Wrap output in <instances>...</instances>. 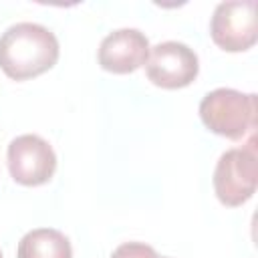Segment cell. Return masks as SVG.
<instances>
[{
	"label": "cell",
	"instance_id": "5",
	"mask_svg": "<svg viewBox=\"0 0 258 258\" xmlns=\"http://www.w3.org/2000/svg\"><path fill=\"white\" fill-rule=\"evenodd\" d=\"M147 79L161 89H183L200 73V60L194 48L177 40H165L149 48L145 62Z\"/></svg>",
	"mask_w": 258,
	"mask_h": 258
},
{
	"label": "cell",
	"instance_id": "1",
	"mask_svg": "<svg viewBox=\"0 0 258 258\" xmlns=\"http://www.w3.org/2000/svg\"><path fill=\"white\" fill-rule=\"evenodd\" d=\"M58 60V40L36 22H16L0 36V69L14 81H28L50 71Z\"/></svg>",
	"mask_w": 258,
	"mask_h": 258
},
{
	"label": "cell",
	"instance_id": "6",
	"mask_svg": "<svg viewBox=\"0 0 258 258\" xmlns=\"http://www.w3.org/2000/svg\"><path fill=\"white\" fill-rule=\"evenodd\" d=\"M56 169L54 149L46 139L34 133L18 135L8 145V171L20 185H42L50 181Z\"/></svg>",
	"mask_w": 258,
	"mask_h": 258
},
{
	"label": "cell",
	"instance_id": "8",
	"mask_svg": "<svg viewBox=\"0 0 258 258\" xmlns=\"http://www.w3.org/2000/svg\"><path fill=\"white\" fill-rule=\"evenodd\" d=\"M16 258H73V248L62 232L36 228L20 238Z\"/></svg>",
	"mask_w": 258,
	"mask_h": 258
},
{
	"label": "cell",
	"instance_id": "3",
	"mask_svg": "<svg viewBox=\"0 0 258 258\" xmlns=\"http://www.w3.org/2000/svg\"><path fill=\"white\" fill-rule=\"evenodd\" d=\"M258 183V161L254 139L246 147H234L220 155L214 169V191L216 198L228 206L236 208L246 204Z\"/></svg>",
	"mask_w": 258,
	"mask_h": 258
},
{
	"label": "cell",
	"instance_id": "7",
	"mask_svg": "<svg viewBox=\"0 0 258 258\" xmlns=\"http://www.w3.org/2000/svg\"><path fill=\"white\" fill-rule=\"evenodd\" d=\"M149 40L137 28H119L109 32L99 46L97 58L103 71L129 75L141 69L149 56Z\"/></svg>",
	"mask_w": 258,
	"mask_h": 258
},
{
	"label": "cell",
	"instance_id": "9",
	"mask_svg": "<svg viewBox=\"0 0 258 258\" xmlns=\"http://www.w3.org/2000/svg\"><path fill=\"white\" fill-rule=\"evenodd\" d=\"M111 258H159L157 252L143 242H125L117 246Z\"/></svg>",
	"mask_w": 258,
	"mask_h": 258
},
{
	"label": "cell",
	"instance_id": "4",
	"mask_svg": "<svg viewBox=\"0 0 258 258\" xmlns=\"http://www.w3.org/2000/svg\"><path fill=\"white\" fill-rule=\"evenodd\" d=\"M210 36L226 52H242L258 40V16L254 0H230L216 6L210 20Z\"/></svg>",
	"mask_w": 258,
	"mask_h": 258
},
{
	"label": "cell",
	"instance_id": "2",
	"mask_svg": "<svg viewBox=\"0 0 258 258\" xmlns=\"http://www.w3.org/2000/svg\"><path fill=\"white\" fill-rule=\"evenodd\" d=\"M202 123L216 135L242 139L256 127V95L236 89H214L200 103Z\"/></svg>",
	"mask_w": 258,
	"mask_h": 258
},
{
	"label": "cell",
	"instance_id": "10",
	"mask_svg": "<svg viewBox=\"0 0 258 258\" xmlns=\"http://www.w3.org/2000/svg\"><path fill=\"white\" fill-rule=\"evenodd\" d=\"M0 258H2V252H0Z\"/></svg>",
	"mask_w": 258,
	"mask_h": 258
}]
</instances>
